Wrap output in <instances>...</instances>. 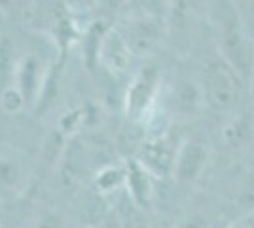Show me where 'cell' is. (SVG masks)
<instances>
[{
	"mask_svg": "<svg viewBox=\"0 0 254 228\" xmlns=\"http://www.w3.org/2000/svg\"><path fill=\"white\" fill-rule=\"evenodd\" d=\"M207 27L214 52L251 84L254 78V33L243 19L235 0H211Z\"/></svg>",
	"mask_w": 254,
	"mask_h": 228,
	"instance_id": "6da1fadb",
	"label": "cell"
},
{
	"mask_svg": "<svg viewBox=\"0 0 254 228\" xmlns=\"http://www.w3.org/2000/svg\"><path fill=\"white\" fill-rule=\"evenodd\" d=\"M201 78L209 110L232 116L243 109L245 99L249 97V82L216 52L205 59Z\"/></svg>",
	"mask_w": 254,
	"mask_h": 228,
	"instance_id": "7a4b0ae2",
	"label": "cell"
},
{
	"mask_svg": "<svg viewBox=\"0 0 254 228\" xmlns=\"http://www.w3.org/2000/svg\"><path fill=\"white\" fill-rule=\"evenodd\" d=\"M165 76L158 63L148 61L131 76L124 95V110L131 122L148 124L163 101Z\"/></svg>",
	"mask_w": 254,
	"mask_h": 228,
	"instance_id": "3957f363",
	"label": "cell"
},
{
	"mask_svg": "<svg viewBox=\"0 0 254 228\" xmlns=\"http://www.w3.org/2000/svg\"><path fill=\"white\" fill-rule=\"evenodd\" d=\"M161 107L177 124L201 118L205 110H209L201 71H179L171 80H165Z\"/></svg>",
	"mask_w": 254,
	"mask_h": 228,
	"instance_id": "277c9868",
	"label": "cell"
},
{
	"mask_svg": "<svg viewBox=\"0 0 254 228\" xmlns=\"http://www.w3.org/2000/svg\"><path fill=\"white\" fill-rule=\"evenodd\" d=\"M211 0H171L165 15V38L171 44L186 52L195 40V36L207 25Z\"/></svg>",
	"mask_w": 254,
	"mask_h": 228,
	"instance_id": "5b68a950",
	"label": "cell"
},
{
	"mask_svg": "<svg viewBox=\"0 0 254 228\" xmlns=\"http://www.w3.org/2000/svg\"><path fill=\"white\" fill-rule=\"evenodd\" d=\"M184 137L171 130H159L146 135L137 152V160L158 181L173 177L175 171V162L179 154L180 143Z\"/></svg>",
	"mask_w": 254,
	"mask_h": 228,
	"instance_id": "8992f818",
	"label": "cell"
},
{
	"mask_svg": "<svg viewBox=\"0 0 254 228\" xmlns=\"http://www.w3.org/2000/svg\"><path fill=\"white\" fill-rule=\"evenodd\" d=\"M211 156L212 149L207 139L199 135L184 137L177 154L173 179L180 185H195L207 171Z\"/></svg>",
	"mask_w": 254,
	"mask_h": 228,
	"instance_id": "52a82bcc",
	"label": "cell"
},
{
	"mask_svg": "<svg viewBox=\"0 0 254 228\" xmlns=\"http://www.w3.org/2000/svg\"><path fill=\"white\" fill-rule=\"evenodd\" d=\"M97 57L99 63L105 67L112 76H124L129 73L133 65L135 52L127 42V38L120 29H108L99 38V48H97Z\"/></svg>",
	"mask_w": 254,
	"mask_h": 228,
	"instance_id": "ba28073f",
	"label": "cell"
},
{
	"mask_svg": "<svg viewBox=\"0 0 254 228\" xmlns=\"http://www.w3.org/2000/svg\"><path fill=\"white\" fill-rule=\"evenodd\" d=\"M135 55H148L165 36V19L150 15H129L127 25L120 29Z\"/></svg>",
	"mask_w": 254,
	"mask_h": 228,
	"instance_id": "9c48e42d",
	"label": "cell"
},
{
	"mask_svg": "<svg viewBox=\"0 0 254 228\" xmlns=\"http://www.w3.org/2000/svg\"><path fill=\"white\" fill-rule=\"evenodd\" d=\"M46 78H48V65L44 63L40 55L34 52H27L25 55H21L15 76H13V86L23 95L27 109L36 105L44 84H46Z\"/></svg>",
	"mask_w": 254,
	"mask_h": 228,
	"instance_id": "30bf717a",
	"label": "cell"
},
{
	"mask_svg": "<svg viewBox=\"0 0 254 228\" xmlns=\"http://www.w3.org/2000/svg\"><path fill=\"white\" fill-rule=\"evenodd\" d=\"M29 183V163L21 152L8 149L0 152V198H15Z\"/></svg>",
	"mask_w": 254,
	"mask_h": 228,
	"instance_id": "8fae6325",
	"label": "cell"
},
{
	"mask_svg": "<svg viewBox=\"0 0 254 228\" xmlns=\"http://www.w3.org/2000/svg\"><path fill=\"white\" fill-rule=\"evenodd\" d=\"M126 192L142 211H150L156 206V177L138 162L131 158L126 163Z\"/></svg>",
	"mask_w": 254,
	"mask_h": 228,
	"instance_id": "7c38bea8",
	"label": "cell"
},
{
	"mask_svg": "<svg viewBox=\"0 0 254 228\" xmlns=\"http://www.w3.org/2000/svg\"><path fill=\"white\" fill-rule=\"evenodd\" d=\"M220 143L230 152H243L254 141V114L251 107L233 112L220 130Z\"/></svg>",
	"mask_w": 254,
	"mask_h": 228,
	"instance_id": "4fadbf2b",
	"label": "cell"
},
{
	"mask_svg": "<svg viewBox=\"0 0 254 228\" xmlns=\"http://www.w3.org/2000/svg\"><path fill=\"white\" fill-rule=\"evenodd\" d=\"M21 55H17L11 36H0V93L13 84Z\"/></svg>",
	"mask_w": 254,
	"mask_h": 228,
	"instance_id": "5bb4252c",
	"label": "cell"
},
{
	"mask_svg": "<svg viewBox=\"0 0 254 228\" xmlns=\"http://www.w3.org/2000/svg\"><path fill=\"white\" fill-rule=\"evenodd\" d=\"M126 165H106L97 175V186L101 192L126 190Z\"/></svg>",
	"mask_w": 254,
	"mask_h": 228,
	"instance_id": "9a60e30c",
	"label": "cell"
},
{
	"mask_svg": "<svg viewBox=\"0 0 254 228\" xmlns=\"http://www.w3.org/2000/svg\"><path fill=\"white\" fill-rule=\"evenodd\" d=\"M237 206L243 211V215L254 213V173H249L243 179L237 192Z\"/></svg>",
	"mask_w": 254,
	"mask_h": 228,
	"instance_id": "2e32d148",
	"label": "cell"
},
{
	"mask_svg": "<svg viewBox=\"0 0 254 228\" xmlns=\"http://www.w3.org/2000/svg\"><path fill=\"white\" fill-rule=\"evenodd\" d=\"M0 105H2V109L6 110V112H10V114H17L23 109H27L25 99H23V95L17 91V87L13 86V84L0 93Z\"/></svg>",
	"mask_w": 254,
	"mask_h": 228,
	"instance_id": "e0dca14e",
	"label": "cell"
},
{
	"mask_svg": "<svg viewBox=\"0 0 254 228\" xmlns=\"http://www.w3.org/2000/svg\"><path fill=\"white\" fill-rule=\"evenodd\" d=\"M34 228H66V221L59 211H42L36 219Z\"/></svg>",
	"mask_w": 254,
	"mask_h": 228,
	"instance_id": "ac0fdd59",
	"label": "cell"
},
{
	"mask_svg": "<svg viewBox=\"0 0 254 228\" xmlns=\"http://www.w3.org/2000/svg\"><path fill=\"white\" fill-rule=\"evenodd\" d=\"M237 8L241 11L243 19L247 21V25L251 27V31L254 33V0H235Z\"/></svg>",
	"mask_w": 254,
	"mask_h": 228,
	"instance_id": "d6986e66",
	"label": "cell"
},
{
	"mask_svg": "<svg viewBox=\"0 0 254 228\" xmlns=\"http://www.w3.org/2000/svg\"><path fill=\"white\" fill-rule=\"evenodd\" d=\"M249 107L253 110L254 114V78L251 80V84H249Z\"/></svg>",
	"mask_w": 254,
	"mask_h": 228,
	"instance_id": "ffe728a7",
	"label": "cell"
},
{
	"mask_svg": "<svg viewBox=\"0 0 254 228\" xmlns=\"http://www.w3.org/2000/svg\"><path fill=\"white\" fill-rule=\"evenodd\" d=\"M228 228H251L249 225H245L243 221H237L235 225H232V227H228Z\"/></svg>",
	"mask_w": 254,
	"mask_h": 228,
	"instance_id": "44dd1931",
	"label": "cell"
}]
</instances>
